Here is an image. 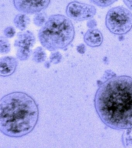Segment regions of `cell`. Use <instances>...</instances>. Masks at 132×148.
Listing matches in <instances>:
<instances>
[{
    "label": "cell",
    "mask_w": 132,
    "mask_h": 148,
    "mask_svg": "<svg viewBox=\"0 0 132 148\" xmlns=\"http://www.w3.org/2000/svg\"><path fill=\"white\" fill-rule=\"evenodd\" d=\"M102 121L116 130L132 127V78L113 76L101 84L95 99Z\"/></svg>",
    "instance_id": "cell-1"
},
{
    "label": "cell",
    "mask_w": 132,
    "mask_h": 148,
    "mask_svg": "<svg viewBox=\"0 0 132 148\" xmlns=\"http://www.w3.org/2000/svg\"><path fill=\"white\" fill-rule=\"evenodd\" d=\"M39 110L35 101L23 92L4 96L0 105V130L7 136L19 137L32 132L37 122Z\"/></svg>",
    "instance_id": "cell-2"
},
{
    "label": "cell",
    "mask_w": 132,
    "mask_h": 148,
    "mask_svg": "<svg viewBox=\"0 0 132 148\" xmlns=\"http://www.w3.org/2000/svg\"><path fill=\"white\" fill-rule=\"evenodd\" d=\"M75 36L72 22L60 14L50 16L38 35L40 43L50 51L65 49L72 42Z\"/></svg>",
    "instance_id": "cell-3"
},
{
    "label": "cell",
    "mask_w": 132,
    "mask_h": 148,
    "mask_svg": "<svg viewBox=\"0 0 132 148\" xmlns=\"http://www.w3.org/2000/svg\"><path fill=\"white\" fill-rule=\"evenodd\" d=\"M105 25L109 31L113 34H126L132 28V14L124 7L111 8L106 14Z\"/></svg>",
    "instance_id": "cell-4"
},
{
    "label": "cell",
    "mask_w": 132,
    "mask_h": 148,
    "mask_svg": "<svg viewBox=\"0 0 132 148\" xmlns=\"http://www.w3.org/2000/svg\"><path fill=\"white\" fill-rule=\"evenodd\" d=\"M97 12L95 7L77 1L70 2L67 5L66 13L74 20L82 21L91 19Z\"/></svg>",
    "instance_id": "cell-5"
},
{
    "label": "cell",
    "mask_w": 132,
    "mask_h": 148,
    "mask_svg": "<svg viewBox=\"0 0 132 148\" xmlns=\"http://www.w3.org/2000/svg\"><path fill=\"white\" fill-rule=\"evenodd\" d=\"M50 0H13L15 8L27 14H37L47 8Z\"/></svg>",
    "instance_id": "cell-6"
},
{
    "label": "cell",
    "mask_w": 132,
    "mask_h": 148,
    "mask_svg": "<svg viewBox=\"0 0 132 148\" xmlns=\"http://www.w3.org/2000/svg\"><path fill=\"white\" fill-rule=\"evenodd\" d=\"M35 38L33 34L29 31L18 32L14 46L18 48L31 49L35 43Z\"/></svg>",
    "instance_id": "cell-7"
},
{
    "label": "cell",
    "mask_w": 132,
    "mask_h": 148,
    "mask_svg": "<svg viewBox=\"0 0 132 148\" xmlns=\"http://www.w3.org/2000/svg\"><path fill=\"white\" fill-rule=\"evenodd\" d=\"M17 65L18 61L15 58L3 57L0 59V75L4 77L10 76L15 71Z\"/></svg>",
    "instance_id": "cell-8"
},
{
    "label": "cell",
    "mask_w": 132,
    "mask_h": 148,
    "mask_svg": "<svg viewBox=\"0 0 132 148\" xmlns=\"http://www.w3.org/2000/svg\"><path fill=\"white\" fill-rule=\"evenodd\" d=\"M84 40L85 43L90 47H98L102 43L103 36L99 30L90 29L84 35Z\"/></svg>",
    "instance_id": "cell-9"
},
{
    "label": "cell",
    "mask_w": 132,
    "mask_h": 148,
    "mask_svg": "<svg viewBox=\"0 0 132 148\" xmlns=\"http://www.w3.org/2000/svg\"><path fill=\"white\" fill-rule=\"evenodd\" d=\"M30 20L28 16L25 14H19L15 17L14 23L17 28L23 31L30 24Z\"/></svg>",
    "instance_id": "cell-10"
},
{
    "label": "cell",
    "mask_w": 132,
    "mask_h": 148,
    "mask_svg": "<svg viewBox=\"0 0 132 148\" xmlns=\"http://www.w3.org/2000/svg\"><path fill=\"white\" fill-rule=\"evenodd\" d=\"M33 60L37 63H41L46 60L47 54L42 47H38L34 50L33 54Z\"/></svg>",
    "instance_id": "cell-11"
},
{
    "label": "cell",
    "mask_w": 132,
    "mask_h": 148,
    "mask_svg": "<svg viewBox=\"0 0 132 148\" xmlns=\"http://www.w3.org/2000/svg\"><path fill=\"white\" fill-rule=\"evenodd\" d=\"M32 51L31 49L18 48L17 53V58L21 61H25L29 58Z\"/></svg>",
    "instance_id": "cell-12"
},
{
    "label": "cell",
    "mask_w": 132,
    "mask_h": 148,
    "mask_svg": "<svg viewBox=\"0 0 132 148\" xmlns=\"http://www.w3.org/2000/svg\"><path fill=\"white\" fill-rule=\"evenodd\" d=\"M11 50V45L8 40L3 37L0 38V52L1 54H6Z\"/></svg>",
    "instance_id": "cell-13"
},
{
    "label": "cell",
    "mask_w": 132,
    "mask_h": 148,
    "mask_svg": "<svg viewBox=\"0 0 132 148\" xmlns=\"http://www.w3.org/2000/svg\"><path fill=\"white\" fill-rule=\"evenodd\" d=\"M46 21V15L44 12H39L36 14L33 18L34 24L38 26H43Z\"/></svg>",
    "instance_id": "cell-14"
},
{
    "label": "cell",
    "mask_w": 132,
    "mask_h": 148,
    "mask_svg": "<svg viewBox=\"0 0 132 148\" xmlns=\"http://www.w3.org/2000/svg\"><path fill=\"white\" fill-rule=\"evenodd\" d=\"M90 2L100 8H106L112 5L118 0H90Z\"/></svg>",
    "instance_id": "cell-15"
},
{
    "label": "cell",
    "mask_w": 132,
    "mask_h": 148,
    "mask_svg": "<svg viewBox=\"0 0 132 148\" xmlns=\"http://www.w3.org/2000/svg\"><path fill=\"white\" fill-rule=\"evenodd\" d=\"M62 58V55L58 51L52 53L50 56V62L55 64L59 63L61 61Z\"/></svg>",
    "instance_id": "cell-16"
},
{
    "label": "cell",
    "mask_w": 132,
    "mask_h": 148,
    "mask_svg": "<svg viewBox=\"0 0 132 148\" xmlns=\"http://www.w3.org/2000/svg\"><path fill=\"white\" fill-rule=\"evenodd\" d=\"M4 33L6 38H11L14 36L16 33V30L13 27L8 26L6 28Z\"/></svg>",
    "instance_id": "cell-17"
},
{
    "label": "cell",
    "mask_w": 132,
    "mask_h": 148,
    "mask_svg": "<svg viewBox=\"0 0 132 148\" xmlns=\"http://www.w3.org/2000/svg\"><path fill=\"white\" fill-rule=\"evenodd\" d=\"M77 52L81 54H83L86 51V47L85 45L83 44H80L77 47Z\"/></svg>",
    "instance_id": "cell-18"
},
{
    "label": "cell",
    "mask_w": 132,
    "mask_h": 148,
    "mask_svg": "<svg viewBox=\"0 0 132 148\" xmlns=\"http://www.w3.org/2000/svg\"><path fill=\"white\" fill-rule=\"evenodd\" d=\"M122 1L126 6L131 10H132V0H122Z\"/></svg>",
    "instance_id": "cell-19"
}]
</instances>
